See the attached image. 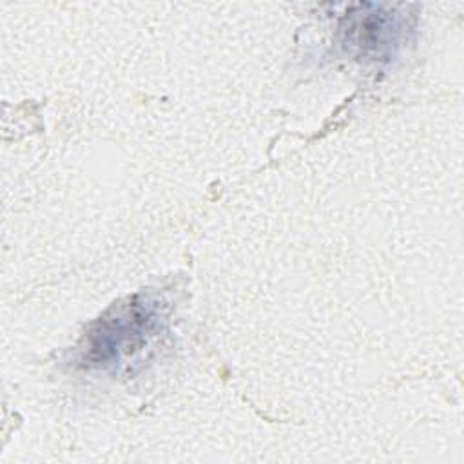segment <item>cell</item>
<instances>
[{
    "instance_id": "cell-1",
    "label": "cell",
    "mask_w": 464,
    "mask_h": 464,
    "mask_svg": "<svg viewBox=\"0 0 464 464\" xmlns=\"http://www.w3.org/2000/svg\"><path fill=\"white\" fill-rule=\"evenodd\" d=\"M160 308L147 295L129 297L96 319L85 335L87 366L109 368L140 352L160 330Z\"/></svg>"
},
{
    "instance_id": "cell-2",
    "label": "cell",
    "mask_w": 464,
    "mask_h": 464,
    "mask_svg": "<svg viewBox=\"0 0 464 464\" xmlns=\"http://www.w3.org/2000/svg\"><path fill=\"white\" fill-rule=\"evenodd\" d=\"M399 18L392 13H381L377 7L373 13H362L350 18L346 42H350L364 54L384 58L399 45Z\"/></svg>"
}]
</instances>
